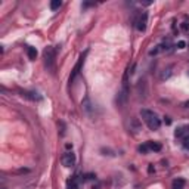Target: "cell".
I'll return each mask as SVG.
<instances>
[{
	"label": "cell",
	"instance_id": "cell-1",
	"mask_svg": "<svg viewBox=\"0 0 189 189\" xmlns=\"http://www.w3.org/2000/svg\"><path fill=\"white\" fill-rule=\"evenodd\" d=\"M132 71H130V68H127L126 69V72H124V77H123V84H121V89L118 90V93H117V104L120 105V107H123V105H126V102H127V99H129V74H130Z\"/></svg>",
	"mask_w": 189,
	"mask_h": 189
},
{
	"label": "cell",
	"instance_id": "cell-2",
	"mask_svg": "<svg viewBox=\"0 0 189 189\" xmlns=\"http://www.w3.org/2000/svg\"><path fill=\"white\" fill-rule=\"evenodd\" d=\"M140 117L142 120L146 123V126L149 127V130H158L161 126V120L158 118V115L154 111L149 110H140Z\"/></svg>",
	"mask_w": 189,
	"mask_h": 189
},
{
	"label": "cell",
	"instance_id": "cell-3",
	"mask_svg": "<svg viewBox=\"0 0 189 189\" xmlns=\"http://www.w3.org/2000/svg\"><path fill=\"white\" fill-rule=\"evenodd\" d=\"M43 58H44V65L47 68V71L53 72L55 71V49L53 47H46L43 52Z\"/></svg>",
	"mask_w": 189,
	"mask_h": 189
},
{
	"label": "cell",
	"instance_id": "cell-4",
	"mask_svg": "<svg viewBox=\"0 0 189 189\" xmlns=\"http://www.w3.org/2000/svg\"><path fill=\"white\" fill-rule=\"evenodd\" d=\"M86 56H87V50L78 58V61H77V64H75V67L72 68V72H71V75H69V83H72L75 78H77V75L80 74V71H81V68H83V64H84V61H86Z\"/></svg>",
	"mask_w": 189,
	"mask_h": 189
},
{
	"label": "cell",
	"instance_id": "cell-5",
	"mask_svg": "<svg viewBox=\"0 0 189 189\" xmlns=\"http://www.w3.org/2000/svg\"><path fill=\"white\" fill-rule=\"evenodd\" d=\"M146 22H148V14L146 12H139L137 14V18L135 21L136 24V28L139 31H145L146 30Z\"/></svg>",
	"mask_w": 189,
	"mask_h": 189
},
{
	"label": "cell",
	"instance_id": "cell-6",
	"mask_svg": "<svg viewBox=\"0 0 189 189\" xmlns=\"http://www.w3.org/2000/svg\"><path fill=\"white\" fill-rule=\"evenodd\" d=\"M61 161H62V165L64 167H74L75 165V161H77V158H75V154H72V152H65L64 155H62V158H61Z\"/></svg>",
	"mask_w": 189,
	"mask_h": 189
},
{
	"label": "cell",
	"instance_id": "cell-7",
	"mask_svg": "<svg viewBox=\"0 0 189 189\" xmlns=\"http://www.w3.org/2000/svg\"><path fill=\"white\" fill-rule=\"evenodd\" d=\"M78 183H80L78 177H77V176H74V177L68 179V182H67V188H68V189H78Z\"/></svg>",
	"mask_w": 189,
	"mask_h": 189
},
{
	"label": "cell",
	"instance_id": "cell-8",
	"mask_svg": "<svg viewBox=\"0 0 189 189\" xmlns=\"http://www.w3.org/2000/svg\"><path fill=\"white\" fill-rule=\"evenodd\" d=\"M81 108H83L87 114H90V112H92V102H90L89 96H86V98L81 101Z\"/></svg>",
	"mask_w": 189,
	"mask_h": 189
},
{
	"label": "cell",
	"instance_id": "cell-9",
	"mask_svg": "<svg viewBox=\"0 0 189 189\" xmlns=\"http://www.w3.org/2000/svg\"><path fill=\"white\" fill-rule=\"evenodd\" d=\"M25 98H28V99H31V101H40L42 98L39 96V93H36V92H24L22 93Z\"/></svg>",
	"mask_w": 189,
	"mask_h": 189
},
{
	"label": "cell",
	"instance_id": "cell-10",
	"mask_svg": "<svg viewBox=\"0 0 189 189\" xmlns=\"http://www.w3.org/2000/svg\"><path fill=\"white\" fill-rule=\"evenodd\" d=\"M183 186H185V180L183 179H174L173 180V185H171L173 189H183Z\"/></svg>",
	"mask_w": 189,
	"mask_h": 189
},
{
	"label": "cell",
	"instance_id": "cell-11",
	"mask_svg": "<svg viewBox=\"0 0 189 189\" xmlns=\"http://www.w3.org/2000/svg\"><path fill=\"white\" fill-rule=\"evenodd\" d=\"M27 55H28V58H30L31 61H34V59L37 58V50H36V47L28 46V47H27Z\"/></svg>",
	"mask_w": 189,
	"mask_h": 189
},
{
	"label": "cell",
	"instance_id": "cell-12",
	"mask_svg": "<svg viewBox=\"0 0 189 189\" xmlns=\"http://www.w3.org/2000/svg\"><path fill=\"white\" fill-rule=\"evenodd\" d=\"M148 148L151 149V151H155V152H158V151H161V143H158V142H148Z\"/></svg>",
	"mask_w": 189,
	"mask_h": 189
},
{
	"label": "cell",
	"instance_id": "cell-13",
	"mask_svg": "<svg viewBox=\"0 0 189 189\" xmlns=\"http://www.w3.org/2000/svg\"><path fill=\"white\" fill-rule=\"evenodd\" d=\"M61 5H62L61 0H53V2H50V9L52 11H56V9L61 8Z\"/></svg>",
	"mask_w": 189,
	"mask_h": 189
},
{
	"label": "cell",
	"instance_id": "cell-14",
	"mask_svg": "<svg viewBox=\"0 0 189 189\" xmlns=\"http://www.w3.org/2000/svg\"><path fill=\"white\" fill-rule=\"evenodd\" d=\"M170 75H171V68H167V69H164V71H163V74H161V80L164 81V80H167Z\"/></svg>",
	"mask_w": 189,
	"mask_h": 189
},
{
	"label": "cell",
	"instance_id": "cell-15",
	"mask_svg": "<svg viewBox=\"0 0 189 189\" xmlns=\"http://www.w3.org/2000/svg\"><path fill=\"white\" fill-rule=\"evenodd\" d=\"M182 146L185 149H189V136H185L183 137V142H182Z\"/></svg>",
	"mask_w": 189,
	"mask_h": 189
},
{
	"label": "cell",
	"instance_id": "cell-16",
	"mask_svg": "<svg viewBox=\"0 0 189 189\" xmlns=\"http://www.w3.org/2000/svg\"><path fill=\"white\" fill-rule=\"evenodd\" d=\"M148 149H149V148H148V143H145V145H140V146H139V152H142V154H146V152H148Z\"/></svg>",
	"mask_w": 189,
	"mask_h": 189
},
{
	"label": "cell",
	"instance_id": "cell-17",
	"mask_svg": "<svg viewBox=\"0 0 189 189\" xmlns=\"http://www.w3.org/2000/svg\"><path fill=\"white\" fill-rule=\"evenodd\" d=\"M177 47H179V49H185V47H186V43H185L183 40H180V42L177 43Z\"/></svg>",
	"mask_w": 189,
	"mask_h": 189
},
{
	"label": "cell",
	"instance_id": "cell-18",
	"mask_svg": "<svg viewBox=\"0 0 189 189\" xmlns=\"http://www.w3.org/2000/svg\"><path fill=\"white\" fill-rule=\"evenodd\" d=\"M188 28H189V25H188V22H183V24H182V30H183V31H186Z\"/></svg>",
	"mask_w": 189,
	"mask_h": 189
},
{
	"label": "cell",
	"instance_id": "cell-19",
	"mask_svg": "<svg viewBox=\"0 0 189 189\" xmlns=\"http://www.w3.org/2000/svg\"><path fill=\"white\" fill-rule=\"evenodd\" d=\"M148 171H149V173H154V171H155V168H154V165H152V164H149V167H148Z\"/></svg>",
	"mask_w": 189,
	"mask_h": 189
},
{
	"label": "cell",
	"instance_id": "cell-20",
	"mask_svg": "<svg viewBox=\"0 0 189 189\" xmlns=\"http://www.w3.org/2000/svg\"><path fill=\"white\" fill-rule=\"evenodd\" d=\"M183 108H186V110H189V101H186V102H183Z\"/></svg>",
	"mask_w": 189,
	"mask_h": 189
},
{
	"label": "cell",
	"instance_id": "cell-21",
	"mask_svg": "<svg viewBox=\"0 0 189 189\" xmlns=\"http://www.w3.org/2000/svg\"><path fill=\"white\" fill-rule=\"evenodd\" d=\"M165 123H167V124H171V120H170L168 117H165Z\"/></svg>",
	"mask_w": 189,
	"mask_h": 189
}]
</instances>
